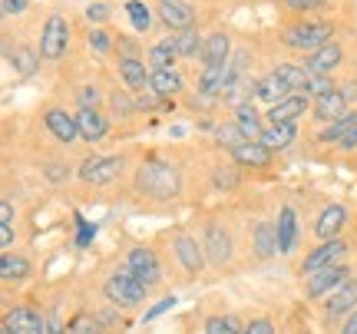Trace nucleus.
<instances>
[{"label": "nucleus", "mask_w": 357, "mask_h": 334, "mask_svg": "<svg viewBox=\"0 0 357 334\" xmlns=\"http://www.w3.org/2000/svg\"><path fill=\"white\" fill-rule=\"evenodd\" d=\"M113 103H116V113H126L129 106H132V103H129V100H123L119 93H116V96H113Z\"/></svg>", "instance_id": "obj_51"}, {"label": "nucleus", "mask_w": 357, "mask_h": 334, "mask_svg": "<svg viewBox=\"0 0 357 334\" xmlns=\"http://www.w3.org/2000/svg\"><path fill=\"white\" fill-rule=\"evenodd\" d=\"M354 308H357V278H347L337 291L328 295L324 311H328V318H341V314H347V311H354Z\"/></svg>", "instance_id": "obj_10"}, {"label": "nucleus", "mask_w": 357, "mask_h": 334, "mask_svg": "<svg viewBox=\"0 0 357 334\" xmlns=\"http://www.w3.org/2000/svg\"><path fill=\"white\" fill-rule=\"evenodd\" d=\"M93 231H96L93 225H86V222L79 219V238H77V242L79 245H89V242H93Z\"/></svg>", "instance_id": "obj_44"}, {"label": "nucleus", "mask_w": 357, "mask_h": 334, "mask_svg": "<svg viewBox=\"0 0 357 334\" xmlns=\"http://www.w3.org/2000/svg\"><path fill=\"white\" fill-rule=\"evenodd\" d=\"M235 126L242 129V136L245 139H261V132H265V126H261V119H258L255 113V106L252 103H242V106H235Z\"/></svg>", "instance_id": "obj_24"}, {"label": "nucleus", "mask_w": 357, "mask_h": 334, "mask_svg": "<svg viewBox=\"0 0 357 334\" xmlns=\"http://www.w3.org/2000/svg\"><path fill=\"white\" fill-rule=\"evenodd\" d=\"M341 334H357V308L351 311V318L344 321V328H341Z\"/></svg>", "instance_id": "obj_48"}, {"label": "nucleus", "mask_w": 357, "mask_h": 334, "mask_svg": "<svg viewBox=\"0 0 357 334\" xmlns=\"http://www.w3.org/2000/svg\"><path fill=\"white\" fill-rule=\"evenodd\" d=\"M275 73H278V77L284 79V83H288V90H291V93H301V90L307 86V79H311V73H307L305 66H294V63L278 66Z\"/></svg>", "instance_id": "obj_28"}, {"label": "nucleus", "mask_w": 357, "mask_h": 334, "mask_svg": "<svg viewBox=\"0 0 357 334\" xmlns=\"http://www.w3.org/2000/svg\"><path fill=\"white\" fill-rule=\"evenodd\" d=\"M231 159L238 162V166H252V169H265L271 162V149H265L261 142L255 139H245L242 146H235L231 149Z\"/></svg>", "instance_id": "obj_15"}, {"label": "nucleus", "mask_w": 357, "mask_h": 334, "mask_svg": "<svg viewBox=\"0 0 357 334\" xmlns=\"http://www.w3.org/2000/svg\"><path fill=\"white\" fill-rule=\"evenodd\" d=\"M100 318H93V314H77L73 324H70V334H100Z\"/></svg>", "instance_id": "obj_35"}, {"label": "nucleus", "mask_w": 357, "mask_h": 334, "mask_svg": "<svg viewBox=\"0 0 357 334\" xmlns=\"http://www.w3.org/2000/svg\"><path fill=\"white\" fill-rule=\"evenodd\" d=\"M357 126V116L351 113V116H344V119H337V123H331V126L324 129V132H321L318 139L321 142H341L347 136V132H351V129Z\"/></svg>", "instance_id": "obj_30"}, {"label": "nucleus", "mask_w": 357, "mask_h": 334, "mask_svg": "<svg viewBox=\"0 0 357 334\" xmlns=\"http://www.w3.org/2000/svg\"><path fill=\"white\" fill-rule=\"evenodd\" d=\"M10 242H13V231L7 225H0V248H7Z\"/></svg>", "instance_id": "obj_50"}, {"label": "nucleus", "mask_w": 357, "mask_h": 334, "mask_svg": "<svg viewBox=\"0 0 357 334\" xmlns=\"http://www.w3.org/2000/svg\"><path fill=\"white\" fill-rule=\"evenodd\" d=\"M331 33L334 26L324 24V20H301V24L288 26L281 37L288 47H298V50H318L324 43H331Z\"/></svg>", "instance_id": "obj_2"}, {"label": "nucleus", "mask_w": 357, "mask_h": 334, "mask_svg": "<svg viewBox=\"0 0 357 334\" xmlns=\"http://www.w3.org/2000/svg\"><path fill=\"white\" fill-rule=\"evenodd\" d=\"M0 17H3V0H0Z\"/></svg>", "instance_id": "obj_52"}, {"label": "nucleus", "mask_w": 357, "mask_h": 334, "mask_svg": "<svg viewBox=\"0 0 357 334\" xmlns=\"http://www.w3.org/2000/svg\"><path fill=\"white\" fill-rule=\"evenodd\" d=\"M305 90L311 93V96H324V93H331V90H334V83H331L328 77H311V79H307Z\"/></svg>", "instance_id": "obj_38"}, {"label": "nucleus", "mask_w": 357, "mask_h": 334, "mask_svg": "<svg viewBox=\"0 0 357 334\" xmlns=\"http://www.w3.org/2000/svg\"><path fill=\"white\" fill-rule=\"evenodd\" d=\"M218 142L229 146V149H235V146H242L245 142V136H242V129L231 123V126H218Z\"/></svg>", "instance_id": "obj_37"}, {"label": "nucleus", "mask_w": 357, "mask_h": 334, "mask_svg": "<svg viewBox=\"0 0 357 334\" xmlns=\"http://www.w3.org/2000/svg\"><path fill=\"white\" fill-rule=\"evenodd\" d=\"M66 40H70V30H66L63 17H50L47 26H43V37H40V56L47 60H60L66 53Z\"/></svg>", "instance_id": "obj_7"}, {"label": "nucleus", "mask_w": 357, "mask_h": 334, "mask_svg": "<svg viewBox=\"0 0 357 334\" xmlns=\"http://www.w3.org/2000/svg\"><path fill=\"white\" fill-rule=\"evenodd\" d=\"M255 252H258V258H271L275 252H278V235H275V229H271L268 222H258V229H255Z\"/></svg>", "instance_id": "obj_27"}, {"label": "nucleus", "mask_w": 357, "mask_h": 334, "mask_svg": "<svg viewBox=\"0 0 357 334\" xmlns=\"http://www.w3.org/2000/svg\"><path fill=\"white\" fill-rule=\"evenodd\" d=\"M30 271V261L20 255H0V278H24Z\"/></svg>", "instance_id": "obj_31"}, {"label": "nucleus", "mask_w": 357, "mask_h": 334, "mask_svg": "<svg viewBox=\"0 0 357 334\" xmlns=\"http://www.w3.org/2000/svg\"><path fill=\"white\" fill-rule=\"evenodd\" d=\"M89 43H93V50H100V53L109 50V37H106L102 30H93V33H89Z\"/></svg>", "instance_id": "obj_42"}, {"label": "nucleus", "mask_w": 357, "mask_h": 334, "mask_svg": "<svg viewBox=\"0 0 357 334\" xmlns=\"http://www.w3.org/2000/svg\"><path fill=\"white\" fill-rule=\"evenodd\" d=\"M314 116H318V119H324V123H337V119L351 116V113H347L344 93L331 90V93H324V96H318V100H314Z\"/></svg>", "instance_id": "obj_13"}, {"label": "nucleus", "mask_w": 357, "mask_h": 334, "mask_svg": "<svg viewBox=\"0 0 357 334\" xmlns=\"http://www.w3.org/2000/svg\"><path fill=\"white\" fill-rule=\"evenodd\" d=\"M169 308H176V298H166V301H159L155 308L146 311V321H153V318H159V314H166Z\"/></svg>", "instance_id": "obj_41"}, {"label": "nucleus", "mask_w": 357, "mask_h": 334, "mask_svg": "<svg viewBox=\"0 0 357 334\" xmlns=\"http://www.w3.org/2000/svg\"><path fill=\"white\" fill-rule=\"evenodd\" d=\"M172 248H176L178 265H182L185 271H199V268H202V252H199V245H195V238H192V235H178L176 242H172Z\"/></svg>", "instance_id": "obj_23"}, {"label": "nucleus", "mask_w": 357, "mask_h": 334, "mask_svg": "<svg viewBox=\"0 0 357 334\" xmlns=\"http://www.w3.org/2000/svg\"><path fill=\"white\" fill-rule=\"evenodd\" d=\"M159 17L172 30H189L192 20H195V13H192V7L185 0H159Z\"/></svg>", "instance_id": "obj_12"}, {"label": "nucleus", "mask_w": 357, "mask_h": 334, "mask_svg": "<svg viewBox=\"0 0 357 334\" xmlns=\"http://www.w3.org/2000/svg\"><path fill=\"white\" fill-rule=\"evenodd\" d=\"M136 185L153 199H172L178 192V172L166 162H146L136 176Z\"/></svg>", "instance_id": "obj_1"}, {"label": "nucleus", "mask_w": 357, "mask_h": 334, "mask_svg": "<svg viewBox=\"0 0 357 334\" xmlns=\"http://www.w3.org/2000/svg\"><path fill=\"white\" fill-rule=\"evenodd\" d=\"M0 334H7V331H3V328H0Z\"/></svg>", "instance_id": "obj_53"}, {"label": "nucleus", "mask_w": 357, "mask_h": 334, "mask_svg": "<svg viewBox=\"0 0 357 334\" xmlns=\"http://www.w3.org/2000/svg\"><path fill=\"white\" fill-rule=\"evenodd\" d=\"M149 90L159 93V96L178 93L182 90V77H178L176 70H153V77H149Z\"/></svg>", "instance_id": "obj_26"}, {"label": "nucleus", "mask_w": 357, "mask_h": 334, "mask_svg": "<svg viewBox=\"0 0 357 334\" xmlns=\"http://www.w3.org/2000/svg\"><path fill=\"white\" fill-rule=\"evenodd\" d=\"M344 252H347V245L341 242V238H331V242H321L311 255L305 258V265H301V271L305 275H314V271H321V268H328V265H337L341 258H344Z\"/></svg>", "instance_id": "obj_8"}, {"label": "nucleus", "mask_w": 357, "mask_h": 334, "mask_svg": "<svg viewBox=\"0 0 357 334\" xmlns=\"http://www.w3.org/2000/svg\"><path fill=\"white\" fill-rule=\"evenodd\" d=\"M10 215H13L10 202H0V225H7V222H10Z\"/></svg>", "instance_id": "obj_49"}, {"label": "nucleus", "mask_w": 357, "mask_h": 334, "mask_svg": "<svg viewBox=\"0 0 357 334\" xmlns=\"http://www.w3.org/2000/svg\"><path fill=\"white\" fill-rule=\"evenodd\" d=\"M347 222V208L344 206H328L324 212H321L318 225H314V235H318L321 242H331V238H337V231L344 229Z\"/></svg>", "instance_id": "obj_16"}, {"label": "nucleus", "mask_w": 357, "mask_h": 334, "mask_svg": "<svg viewBox=\"0 0 357 334\" xmlns=\"http://www.w3.org/2000/svg\"><path fill=\"white\" fill-rule=\"evenodd\" d=\"M126 10H129V17H132V26H136V30H149V10H146V7H142L139 0H126Z\"/></svg>", "instance_id": "obj_36"}, {"label": "nucleus", "mask_w": 357, "mask_h": 334, "mask_svg": "<svg viewBox=\"0 0 357 334\" xmlns=\"http://www.w3.org/2000/svg\"><path fill=\"white\" fill-rule=\"evenodd\" d=\"M13 60H17V70H20L24 77H30V73L37 70V60H33V53H30V50H17V56H13Z\"/></svg>", "instance_id": "obj_39"}, {"label": "nucleus", "mask_w": 357, "mask_h": 334, "mask_svg": "<svg viewBox=\"0 0 357 334\" xmlns=\"http://www.w3.org/2000/svg\"><path fill=\"white\" fill-rule=\"evenodd\" d=\"M106 129H109L106 126V119H102L93 106H83V109L77 113V132L83 136V139H89V142L102 139V136H106Z\"/></svg>", "instance_id": "obj_19"}, {"label": "nucleus", "mask_w": 357, "mask_h": 334, "mask_svg": "<svg viewBox=\"0 0 357 334\" xmlns=\"http://www.w3.org/2000/svg\"><path fill=\"white\" fill-rule=\"evenodd\" d=\"M26 3L30 0H3V13H20V10H26Z\"/></svg>", "instance_id": "obj_47"}, {"label": "nucleus", "mask_w": 357, "mask_h": 334, "mask_svg": "<svg viewBox=\"0 0 357 334\" xmlns=\"http://www.w3.org/2000/svg\"><path fill=\"white\" fill-rule=\"evenodd\" d=\"M176 40H162L159 47L149 50V60H153V70H172V60H176Z\"/></svg>", "instance_id": "obj_29"}, {"label": "nucleus", "mask_w": 357, "mask_h": 334, "mask_svg": "<svg viewBox=\"0 0 357 334\" xmlns=\"http://www.w3.org/2000/svg\"><path fill=\"white\" fill-rule=\"evenodd\" d=\"M291 10H314V7H321L324 0H284Z\"/></svg>", "instance_id": "obj_43"}, {"label": "nucleus", "mask_w": 357, "mask_h": 334, "mask_svg": "<svg viewBox=\"0 0 357 334\" xmlns=\"http://www.w3.org/2000/svg\"><path fill=\"white\" fill-rule=\"evenodd\" d=\"M255 100H261V103H281L284 96H291V90H288V83L278 77V73H268V77H261L255 83V93H252Z\"/></svg>", "instance_id": "obj_20"}, {"label": "nucleus", "mask_w": 357, "mask_h": 334, "mask_svg": "<svg viewBox=\"0 0 357 334\" xmlns=\"http://www.w3.org/2000/svg\"><path fill=\"white\" fill-rule=\"evenodd\" d=\"M119 172H123V159L119 155H89L86 162H83V169H79V179L93 182V185H106Z\"/></svg>", "instance_id": "obj_5"}, {"label": "nucleus", "mask_w": 357, "mask_h": 334, "mask_svg": "<svg viewBox=\"0 0 357 334\" xmlns=\"http://www.w3.org/2000/svg\"><path fill=\"white\" fill-rule=\"evenodd\" d=\"M47 126H50V132L60 142H73L79 136V132H77V119H70L63 109H50V113H47Z\"/></svg>", "instance_id": "obj_25"}, {"label": "nucleus", "mask_w": 357, "mask_h": 334, "mask_svg": "<svg viewBox=\"0 0 357 334\" xmlns=\"http://www.w3.org/2000/svg\"><path fill=\"white\" fill-rule=\"evenodd\" d=\"M3 331L7 334H43V318L33 308H13L3 318Z\"/></svg>", "instance_id": "obj_9"}, {"label": "nucleus", "mask_w": 357, "mask_h": 334, "mask_svg": "<svg viewBox=\"0 0 357 334\" xmlns=\"http://www.w3.org/2000/svg\"><path fill=\"white\" fill-rule=\"evenodd\" d=\"M106 298H109L113 305H119V308H132V305H139L142 298H146V284H139L123 268L106 282Z\"/></svg>", "instance_id": "obj_3"}, {"label": "nucleus", "mask_w": 357, "mask_h": 334, "mask_svg": "<svg viewBox=\"0 0 357 334\" xmlns=\"http://www.w3.org/2000/svg\"><path fill=\"white\" fill-rule=\"evenodd\" d=\"M275 235H278V252H291L294 242H298V215H294V208L291 206H284L281 208V215H278V229H275Z\"/></svg>", "instance_id": "obj_21"}, {"label": "nucleus", "mask_w": 357, "mask_h": 334, "mask_svg": "<svg viewBox=\"0 0 357 334\" xmlns=\"http://www.w3.org/2000/svg\"><path fill=\"white\" fill-rule=\"evenodd\" d=\"M119 73H123V79H126V86H132V90H139V86L149 83V77H146V70H142L139 60H123Z\"/></svg>", "instance_id": "obj_33"}, {"label": "nucleus", "mask_w": 357, "mask_h": 334, "mask_svg": "<svg viewBox=\"0 0 357 334\" xmlns=\"http://www.w3.org/2000/svg\"><path fill=\"white\" fill-rule=\"evenodd\" d=\"M106 17H109V7H106V3H93V7H89V20H106Z\"/></svg>", "instance_id": "obj_45"}, {"label": "nucleus", "mask_w": 357, "mask_h": 334, "mask_svg": "<svg viewBox=\"0 0 357 334\" xmlns=\"http://www.w3.org/2000/svg\"><path fill=\"white\" fill-rule=\"evenodd\" d=\"M294 136H298V126L294 123H271V126L261 132V146L265 149H284V146H291Z\"/></svg>", "instance_id": "obj_22"}, {"label": "nucleus", "mask_w": 357, "mask_h": 334, "mask_svg": "<svg viewBox=\"0 0 357 334\" xmlns=\"http://www.w3.org/2000/svg\"><path fill=\"white\" fill-rule=\"evenodd\" d=\"M229 53H231L229 37H225V33H212V37L202 43L199 56H202L205 70H208V66H225V63H229Z\"/></svg>", "instance_id": "obj_17"}, {"label": "nucleus", "mask_w": 357, "mask_h": 334, "mask_svg": "<svg viewBox=\"0 0 357 334\" xmlns=\"http://www.w3.org/2000/svg\"><path fill=\"white\" fill-rule=\"evenodd\" d=\"M43 334H63V324H60V318H47V321H43Z\"/></svg>", "instance_id": "obj_46"}, {"label": "nucleus", "mask_w": 357, "mask_h": 334, "mask_svg": "<svg viewBox=\"0 0 357 334\" xmlns=\"http://www.w3.org/2000/svg\"><path fill=\"white\" fill-rule=\"evenodd\" d=\"M344 282H347V265H341V261H337V265H328V268L307 275L305 295L314 301V298H324V295H331V291H337Z\"/></svg>", "instance_id": "obj_4"}, {"label": "nucleus", "mask_w": 357, "mask_h": 334, "mask_svg": "<svg viewBox=\"0 0 357 334\" xmlns=\"http://www.w3.org/2000/svg\"><path fill=\"white\" fill-rule=\"evenodd\" d=\"M305 109H307V96L305 93H291V96H284L281 103L268 109V123H294Z\"/></svg>", "instance_id": "obj_14"}, {"label": "nucleus", "mask_w": 357, "mask_h": 334, "mask_svg": "<svg viewBox=\"0 0 357 334\" xmlns=\"http://www.w3.org/2000/svg\"><path fill=\"white\" fill-rule=\"evenodd\" d=\"M242 334H275V328H271V321H268V318H255V321L245 324Z\"/></svg>", "instance_id": "obj_40"}, {"label": "nucleus", "mask_w": 357, "mask_h": 334, "mask_svg": "<svg viewBox=\"0 0 357 334\" xmlns=\"http://www.w3.org/2000/svg\"><path fill=\"white\" fill-rule=\"evenodd\" d=\"M199 50H202V43H199L195 26H189V30H178V37H176V53H178V56H199Z\"/></svg>", "instance_id": "obj_32"}, {"label": "nucleus", "mask_w": 357, "mask_h": 334, "mask_svg": "<svg viewBox=\"0 0 357 334\" xmlns=\"http://www.w3.org/2000/svg\"><path fill=\"white\" fill-rule=\"evenodd\" d=\"M126 271L136 278L139 284H155L159 278H162V268H159V258L149 252V248H132L126 255Z\"/></svg>", "instance_id": "obj_6"}, {"label": "nucleus", "mask_w": 357, "mask_h": 334, "mask_svg": "<svg viewBox=\"0 0 357 334\" xmlns=\"http://www.w3.org/2000/svg\"><path fill=\"white\" fill-rule=\"evenodd\" d=\"M242 321L235 318V314H218L208 321V334H242Z\"/></svg>", "instance_id": "obj_34"}, {"label": "nucleus", "mask_w": 357, "mask_h": 334, "mask_svg": "<svg viewBox=\"0 0 357 334\" xmlns=\"http://www.w3.org/2000/svg\"><path fill=\"white\" fill-rule=\"evenodd\" d=\"M337 63H341V47L337 43H324L318 50H311V56H307V70L314 77H328V70H334Z\"/></svg>", "instance_id": "obj_18"}, {"label": "nucleus", "mask_w": 357, "mask_h": 334, "mask_svg": "<svg viewBox=\"0 0 357 334\" xmlns=\"http://www.w3.org/2000/svg\"><path fill=\"white\" fill-rule=\"evenodd\" d=\"M205 255H208L212 265H225V261H229L231 238L222 225H208V229H205Z\"/></svg>", "instance_id": "obj_11"}]
</instances>
